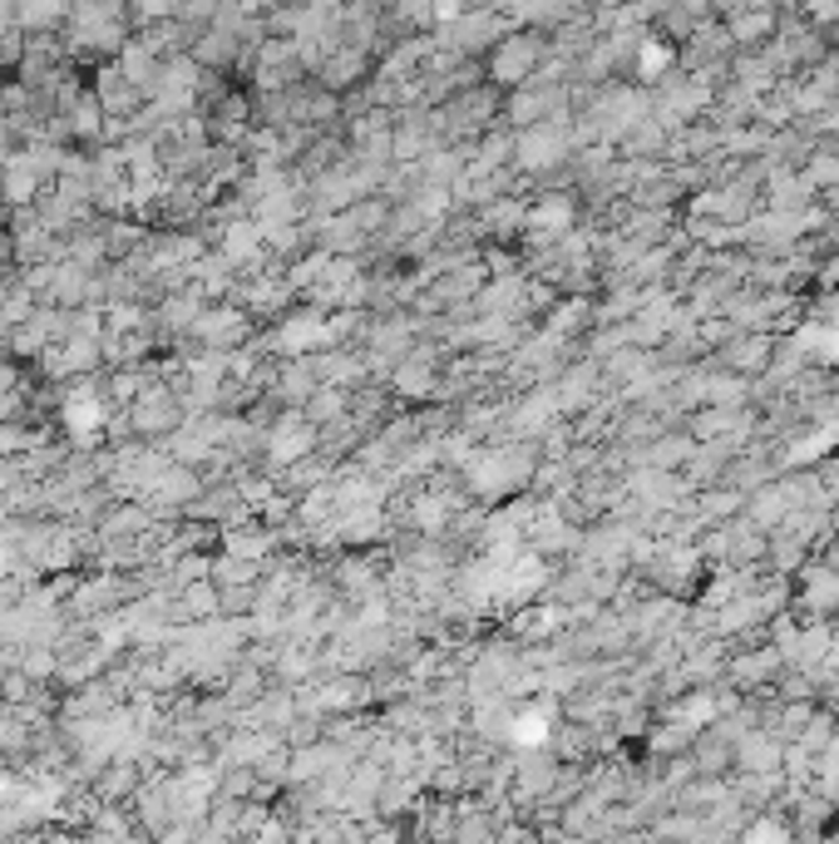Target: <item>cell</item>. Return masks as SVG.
I'll use <instances>...</instances> for the list:
<instances>
[{"mask_svg":"<svg viewBox=\"0 0 839 844\" xmlns=\"http://www.w3.org/2000/svg\"><path fill=\"white\" fill-rule=\"evenodd\" d=\"M800 346L815 351V361H825V366H839V327H805Z\"/></svg>","mask_w":839,"mask_h":844,"instance_id":"1","label":"cell"},{"mask_svg":"<svg viewBox=\"0 0 839 844\" xmlns=\"http://www.w3.org/2000/svg\"><path fill=\"white\" fill-rule=\"evenodd\" d=\"M671 65V50L667 45H657V41H642V60H637V75L642 80H651V75H661Z\"/></svg>","mask_w":839,"mask_h":844,"instance_id":"2","label":"cell"}]
</instances>
